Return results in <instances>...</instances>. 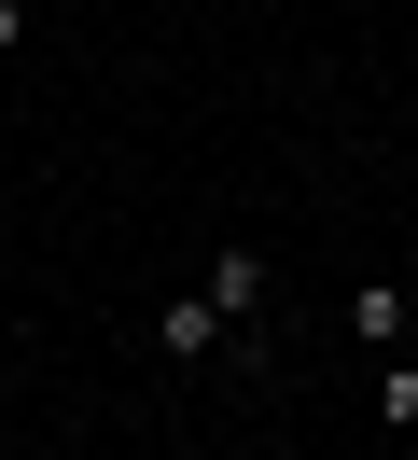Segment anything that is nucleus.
<instances>
[{
    "instance_id": "obj_4",
    "label": "nucleus",
    "mask_w": 418,
    "mask_h": 460,
    "mask_svg": "<svg viewBox=\"0 0 418 460\" xmlns=\"http://www.w3.org/2000/svg\"><path fill=\"white\" fill-rule=\"evenodd\" d=\"M377 419H390V432H418V363H405V349L377 363Z\"/></svg>"
},
{
    "instance_id": "obj_2",
    "label": "nucleus",
    "mask_w": 418,
    "mask_h": 460,
    "mask_svg": "<svg viewBox=\"0 0 418 460\" xmlns=\"http://www.w3.org/2000/svg\"><path fill=\"white\" fill-rule=\"evenodd\" d=\"M195 293H209V307H223V321L251 335V321H265V252H251V237H223V252L195 265Z\"/></svg>"
},
{
    "instance_id": "obj_3",
    "label": "nucleus",
    "mask_w": 418,
    "mask_h": 460,
    "mask_svg": "<svg viewBox=\"0 0 418 460\" xmlns=\"http://www.w3.org/2000/svg\"><path fill=\"white\" fill-rule=\"evenodd\" d=\"M349 335H377V349H405V335H418V307H405V293H390V279H362V293H349Z\"/></svg>"
},
{
    "instance_id": "obj_1",
    "label": "nucleus",
    "mask_w": 418,
    "mask_h": 460,
    "mask_svg": "<svg viewBox=\"0 0 418 460\" xmlns=\"http://www.w3.org/2000/svg\"><path fill=\"white\" fill-rule=\"evenodd\" d=\"M154 349H167V363H265V335H237L209 293H167V307H154Z\"/></svg>"
},
{
    "instance_id": "obj_5",
    "label": "nucleus",
    "mask_w": 418,
    "mask_h": 460,
    "mask_svg": "<svg viewBox=\"0 0 418 460\" xmlns=\"http://www.w3.org/2000/svg\"><path fill=\"white\" fill-rule=\"evenodd\" d=\"M14 42H28V0H0V57H14Z\"/></svg>"
}]
</instances>
